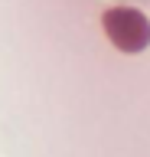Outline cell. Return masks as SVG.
Instances as JSON below:
<instances>
[{
	"mask_svg": "<svg viewBox=\"0 0 150 157\" xmlns=\"http://www.w3.org/2000/svg\"><path fill=\"white\" fill-rule=\"evenodd\" d=\"M104 29L114 46H121L124 52H137L150 43V23L140 17L137 10H127V7H118V10H108L104 13Z\"/></svg>",
	"mask_w": 150,
	"mask_h": 157,
	"instance_id": "6da1fadb",
	"label": "cell"
}]
</instances>
